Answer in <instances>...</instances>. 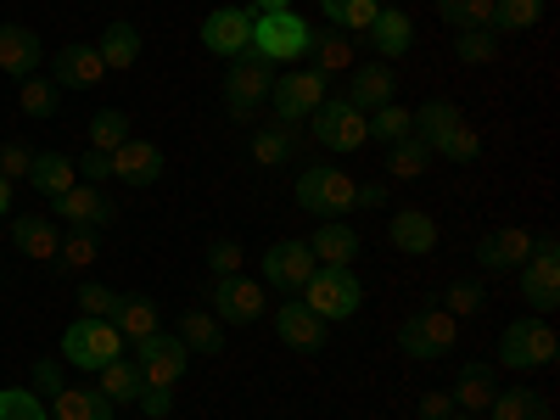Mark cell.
<instances>
[{
  "label": "cell",
  "mask_w": 560,
  "mask_h": 420,
  "mask_svg": "<svg viewBox=\"0 0 560 420\" xmlns=\"http://www.w3.org/2000/svg\"><path fill=\"white\" fill-rule=\"evenodd\" d=\"M113 359H124V331L113 319H73L68 331H62V364H73V370H90L96 376L102 364H113Z\"/></svg>",
  "instance_id": "1"
},
{
  "label": "cell",
  "mask_w": 560,
  "mask_h": 420,
  "mask_svg": "<svg viewBox=\"0 0 560 420\" xmlns=\"http://www.w3.org/2000/svg\"><path fill=\"white\" fill-rule=\"evenodd\" d=\"M269 84H275V62H264L258 51H242L224 73V113L236 124H253L258 107L269 102Z\"/></svg>",
  "instance_id": "2"
},
{
  "label": "cell",
  "mask_w": 560,
  "mask_h": 420,
  "mask_svg": "<svg viewBox=\"0 0 560 420\" xmlns=\"http://www.w3.org/2000/svg\"><path fill=\"white\" fill-rule=\"evenodd\" d=\"M314 45V23L298 12H258L253 23V51L264 62H303Z\"/></svg>",
  "instance_id": "3"
},
{
  "label": "cell",
  "mask_w": 560,
  "mask_h": 420,
  "mask_svg": "<svg viewBox=\"0 0 560 420\" xmlns=\"http://www.w3.org/2000/svg\"><path fill=\"white\" fill-rule=\"evenodd\" d=\"M298 298H303L308 314H319L325 325H331V319H353V314H359L364 287L353 280V269H314V275H308V287H303Z\"/></svg>",
  "instance_id": "4"
},
{
  "label": "cell",
  "mask_w": 560,
  "mask_h": 420,
  "mask_svg": "<svg viewBox=\"0 0 560 420\" xmlns=\"http://www.w3.org/2000/svg\"><path fill=\"white\" fill-rule=\"evenodd\" d=\"M398 348L409 359H443L459 348V319L448 308H415L404 325H398Z\"/></svg>",
  "instance_id": "5"
},
{
  "label": "cell",
  "mask_w": 560,
  "mask_h": 420,
  "mask_svg": "<svg viewBox=\"0 0 560 420\" xmlns=\"http://www.w3.org/2000/svg\"><path fill=\"white\" fill-rule=\"evenodd\" d=\"M325 96H331V79L314 73V68L280 73V79L269 84V102H275V118H280V124H308V118L325 107Z\"/></svg>",
  "instance_id": "6"
},
{
  "label": "cell",
  "mask_w": 560,
  "mask_h": 420,
  "mask_svg": "<svg viewBox=\"0 0 560 420\" xmlns=\"http://www.w3.org/2000/svg\"><path fill=\"white\" fill-rule=\"evenodd\" d=\"M308 135L319 140L325 152H359L370 140V113L348 107L342 96H325V107L308 118Z\"/></svg>",
  "instance_id": "7"
},
{
  "label": "cell",
  "mask_w": 560,
  "mask_h": 420,
  "mask_svg": "<svg viewBox=\"0 0 560 420\" xmlns=\"http://www.w3.org/2000/svg\"><path fill=\"white\" fill-rule=\"evenodd\" d=\"M522 303L533 314H555L560 308V242L555 236H538L533 258L522 264Z\"/></svg>",
  "instance_id": "8"
},
{
  "label": "cell",
  "mask_w": 560,
  "mask_h": 420,
  "mask_svg": "<svg viewBox=\"0 0 560 420\" xmlns=\"http://www.w3.org/2000/svg\"><path fill=\"white\" fill-rule=\"evenodd\" d=\"M135 370H140V382L147 387H179V376H185V364H191V348H185L179 337H168V331H152L147 342H135Z\"/></svg>",
  "instance_id": "9"
},
{
  "label": "cell",
  "mask_w": 560,
  "mask_h": 420,
  "mask_svg": "<svg viewBox=\"0 0 560 420\" xmlns=\"http://www.w3.org/2000/svg\"><path fill=\"white\" fill-rule=\"evenodd\" d=\"M555 359V331H549V319H516L510 331L499 337V364L504 370H544Z\"/></svg>",
  "instance_id": "10"
},
{
  "label": "cell",
  "mask_w": 560,
  "mask_h": 420,
  "mask_svg": "<svg viewBox=\"0 0 560 420\" xmlns=\"http://www.w3.org/2000/svg\"><path fill=\"white\" fill-rule=\"evenodd\" d=\"M298 202H303L308 213H348V208L359 202V185H353L342 168H319V163H308L303 179H298Z\"/></svg>",
  "instance_id": "11"
},
{
  "label": "cell",
  "mask_w": 560,
  "mask_h": 420,
  "mask_svg": "<svg viewBox=\"0 0 560 420\" xmlns=\"http://www.w3.org/2000/svg\"><path fill=\"white\" fill-rule=\"evenodd\" d=\"M253 23H258L253 7H219V12L202 23V45H208L213 57L236 62L242 51H253Z\"/></svg>",
  "instance_id": "12"
},
{
  "label": "cell",
  "mask_w": 560,
  "mask_h": 420,
  "mask_svg": "<svg viewBox=\"0 0 560 420\" xmlns=\"http://www.w3.org/2000/svg\"><path fill=\"white\" fill-rule=\"evenodd\" d=\"M264 308H269V298H264L258 280H247V275L213 280V319H219V325H253Z\"/></svg>",
  "instance_id": "13"
},
{
  "label": "cell",
  "mask_w": 560,
  "mask_h": 420,
  "mask_svg": "<svg viewBox=\"0 0 560 420\" xmlns=\"http://www.w3.org/2000/svg\"><path fill=\"white\" fill-rule=\"evenodd\" d=\"M314 269H319V264H314L308 242H275V247L264 253V280H269L275 292H287V298H298V292L308 287Z\"/></svg>",
  "instance_id": "14"
},
{
  "label": "cell",
  "mask_w": 560,
  "mask_h": 420,
  "mask_svg": "<svg viewBox=\"0 0 560 420\" xmlns=\"http://www.w3.org/2000/svg\"><path fill=\"white\" fill-rule=\"evenodd\" d=\"M51 208H57L73 230H102V224H118V202L102 191V185H84V179L73 185L68 197H57Z\"/></svg>",
  "instance_id": "15"
},
{
  "label": "cell",
  "mask_w": 560,
  "mask_h": 420,
  "mask_svg": "<svg viewBox=\"0 0 560 420\" xmlns=\"http://www.w3.org/2000/svg\"><path fill=\"white\" fill-rule=\"evenodd\" d=\"M107 163H113V179H124V185H158L163 168H168V158H163L158 140H135V135L124 140Z\"/></svg>",
  "instance_id": "16"
},
{
  "label": "cell",
  "mask_w": 560,
  "mask_h": 420,
  "mask_svg": "<svg viewBox=\"0 0 560 420\" xmlns=\"http://www.w3.org/2000/svg\"><path fill=\"white\" fill-rule=\"evenodd\" d=\"M533 242L538 236H527L522 224H499L477 242V258H482V269H522L533 258Z\"/></svg>",
  "instance_id": "17"
},
{
  "label": "cell",
  "mask_w": 560,
  "mask_h": 420,
  "mask_svg": "<svg viewBox=\"0 0 560 420\" xmlns=\"http://www.w3.org/2000/svg\"><path fill=\"white\" fill-rule=\"evenodd\" d=\"M107 84V62L96 57V45H62L57 51V90H96Z\"/></svg>",
  "instance_id": "18"
},
{
  "label": "cell",
  "mask_w": 560,
  "mask_h": 420,
  "mask_svg": "<svg viewBox=\"0 0 560 420\" xmlns=\"http://www.w3.org/2000/svg\"><path fill=\"white\" fill-rule=\"evenodd\" d=\"M387 236H393L398 253L427 258V253H438V219H432L427 208H398L393 224H387Z\"/></svg>",
  "instance_id": "19"
},
{
  "label": "cell",
  "mask_w": 560,
  "mask_h": 420,
  "mask_svg": "<svg viewBox=\"0 0 560 420\" xmlns=\"http://www.w3.org/2000/svg\"><path fill=\"white\" fill-rule=\"evenodd\" d=\"M342 102L359 107V113L387 107V102H393V68H387V62H364V68H353V73H348V90H342Z\"/></svg>",
  "instance_id": "20"
},
{
  "label": "cell",
  "mask_w": 560,
  "mask_h": 420,
  "mask_svg": "<svg viewBox=\"0 0 560 420\" xmlns=\"http://www.w3.org/2000/svg\"><path fill=\"white\" fill-rule=\"evenodd\" d=\"M275 337L298 353H314V348H325V319L308 314L303 303H280L275 308Z\"/></svg>",
  "instance_id": "21"
},
{
  "label": "cell",
  "mask_w": 560,
  "mask_h": 420,
  "mask_svg": "<svg viewBox=\"0 0 560 420\" xmlns=\"http://www.w3.org/2000/svg\"><path fill=\"white\" fill-rule=\"evenodd\" d=\"M0 73L34 79L39 73V34L23 23H0Z\"/></svg>",
  "instance_id": "22"
},
{
  "label": "cell",
  "mask_w": 560,
  "mask_h": 420,
  "mask_svg": "<svg viewBox=\"0 0 560 420\" xmlns=\"http://www.w3.org/2000/svg\"><path fill=\"white\" fill-rule=\"evenodd\" d=\"M308 253H314L319 269H348V264L359 258V230H348V224H337V219H325L314 236H308Z\"/></svg>",
  "instance_id": "23"
},
{
  "label": "cell",
  "mask_w": 560,
  "mask_h": 420,
  "mask_svg": "<svg viewBox=\"0 0 560 420\" xmlns=\"http://www.w3.org/2000/svg\"><path fill=\"white\" fill-rule=\"evenodd\" d=\"M12 242H18L23 258H39V264H57V247H62L57 224L45 219V213H18L12 219Z\"/></svg>",
  "instance_id": "24"
},
{
  "label": "cell",
  "mask_w": 560,
  "mask_h": 420,
  "mask_svg": "<svg viewBox=\"0 0 560 420\" xmlns=\"http://www.w3.org/2000/svg\"><path fill=\"white\" fill-rule=\"evenodd\" d=\"M113 325H118V331H124V342L135 348V342H147L152 331H163V314H158V303H152L147 292H129V298L118 303Z\"/></svg>",
  "instance_id": "25"
},
{
  "label": "cell",
  "mask_w": 560,
  "mask_h": 420,
  "mask_svg": "<svg viewBox=\"0 0 560 420\" xmlns=\"http://www.w3.org/2000/svg\"><path fill=\"white\" fill-rule=\"evenodd\" d=\"M308 62H314V73H325V79H348L359 62H353V39L337 28V34H319L314 28V45H308Z\"/></svg>",
  "instance_id": "26"
},
{
  "label": "cell",
  "mask_w": 560,
  "mask_h": 420,
  "mask_svg": "<svg viewBox=\"0 0 560 420\" xmlns=\"http://www.w3.org/2000/svg\"><path fill=\"white\" fill-rule=\"evenodd\" d=\"M113 398L102 393V387H62L57 398H51V415L57 420H113Z\"/></svg>",
  "instance_id": "27"
},
{
  "label": "cell",
  "mask_w": 560,
  "mask_h": 420,
  "mask_svg": "<svg viewBox=\"0 0 560 420\" xmlns=\"http://www.w3.org/2000/svg\"><path fill=\"white\" fill-rule=\"evenodd\" d=\"M28 179H34V191L39 197H68L73 185H79V168H73V158H62V152H34V168H28Z\"/></svg>",
  "instance_id": "28"
},
{
  "label": "cell",
  "mask_w": 560,
  "mask_h": 420,
  "mask_svg": "<svg viewBox=\"0 0 560 420\" xmlns=\"http://www.w3.org/2000/svg\"><path fill=\"white\" fill-rule=\"evenodd\" d=\"M493 393H499V387H493V370H488V364H465L459 382L448 387V398H454L459 415H488Z\"/></svg>",
  "instance_id": "29"
},
{
  "label": "cell",
  "mask_w": 560,
  "mask_h": 420,
  "mask_svg": "<svg viewBox=\"0 0 560 420\" xmlns=\"http://www.w3.org/2000/svg\"><path fill=\"white\" fill-rule=\"evenodd\" d=\"M364 39L376 45L382 57H404L409 45H415V23H409V12H398V7H382V12H376V23L364 28Z\"/></svg>",
  "instance_id": "30"
},
{
  "label": "cell",
  "mask_w": 560,
  "mask_h": 420,
  "mask_svg": "<svg viewBox=\"0 0 560 420\" xmlns=\"http://www.w3.org/2000/svg\"><path fill=\"white\" fill-rule=\"evenodd\" d=\"M96 57L107 62V73H129L135 62H140V28L135 23H107V34L96 39Z\"/></svg>",
  "instance_id": "31"
},
{
  "label": "cell",
  "mask_w": 560,
  "mask_h": 420,
  "mask_svg": "<svg viewBox=\"0 0 560 420\" xmlns=\"http://www.w3.org/2000/svg\"><path fill=\"white\" fill-rule=\"evenodd\" d=\"M298 158V124H275V129H258L253 135V163L258 168H280Z\"/></svg>",
  "instance_id": "32"
},
{
  "label": "cell",
  "mask_w": 560,
  "mask_h": 420,
  "mask_svg": "<svg viewBox=\"0 0 560 420\" xmlns=\"http://www.w3.org/2000/svg\"><path fill=\"white\" fill-rule=\"evenodd\" d=\"M174 337H179L185 348H191V353H219V348H224V325H219L208 308H185Z\"/></svg>",
  "instance_id": "33"
},
{
  "label": "cell",
  "mask_w": 560,
  "mask_h": 420,
  "mask_svg": "<svg viewBox=\"0 0 560 420\" xmlns=\"http://www.w3.org/2000/svg\"><path fill=\"white\" fill-rule=\"evenodd\" d=\"M96 387H102L113 404H140V393H147V382H140L135 359H113V364H102V370H96Z\"/></svg>",
  "instance_id": "34"
},
{
  "label": "cell",
  "mask_w": 560,
  "mask_h": 420,
  "mask_svg": "<svg viewBox=\"0 0 560 420\" xmlns=\"http://www.w3.org/2000/svg\"><path fill=\"white\" fill-rule=\"evenodd\" d=\"M459 118H465V113H459L454 102H427V107L415 113V140H420V147H432V152H438V140H443V135H448Z\"/></svg>",
  "instance_id": "35"
},
{
  "label": "cell",
  "mask_w": 560,
  "mask_h": 420,
  "mask_svg": "<svg viewBox=\"0 0 560 420\" xmlns=\"http://www.w3.org/2000/svg\"><path fill=\"white\" fill-rule=\"evenodd\" d=\"M319 7H325V18H331V23L353 39V34H364L370 23H376L382 0H319Z\"/></svg>",
  "instance_id": "36"
},
{
  "label": "cell",
  "mask_w": 560,
  "mask_h": 420,
  "mask_svg": "<svg viewBox=\"0 0 560 420\" xmlns=\"http://www.w3.org/2000/svg\"><path fill=\"white\" fill-rule=\"evenodd\" d=\"M102 264V242H96V230H73V236H62L57 247V269L79 275V269H96Z\"/></svg>",
  "instance_id": "37"
},
{
  "label": "cell",
  "mask_w": 560,
  "mask_h": 420,
  "mask_svg": "<svg viewBox=\"0 0 560 420\" xmlns=\"http://www.w3.org/2000/svg\"><path fill=\"white\" fill-rule=\"evenodd\" d=\"M432 168V147H420V140L409 135V140H393L387 147V174L393 179H420Z\"/></svg>",
  "instance_id": "38"
},
{
  "label": "cell",
  "mask_w": 560,
  "mask_h": 420,
  "mask_svg": "<svg viewBox=\"0 0 560 420\" xmlns=\"http://www.w3.org/2000/svg\"><path fill=\"white\" fill-rule=\"evenodd\" d=\"M124 140H129V113L107 107V113H96V118H90V152L113 158V152L124 147Z\"/></svg>",
  "instance_id": "39"
},
{
  "label": "cell",
  "mask_w": 560,
  "mask_h": 420,
  "mask_svg": "<svg viewBox=\"0 0 560 420\" xmlns=\"http://www.w3.org/2000/svg\"><path fill=\"white\" fill-rule=\"evenodd\" d=\"M18 107L28 113V118H51L57 107H62V90H57V79H23L18 84Z\"/></svg>",
  "instance_id": "40"
},
{
  "label": "cell",
  "mask_w": 560,
  "mask_h": 420,
  "mask_svg": "<svg viewBox=\"0 0 560 420\" xmlns=\"http://www.w3.org/2000/svg\"><path fill=\"white\" fill-rule=\"evenodd\" d=\"M438 18L459 28H493V0H438Z\"/></svg>",
  "instance_id": "41"
},
{
  "label": "cell",
  "mask_w": 560,
  "mask_h": 420,
  "mask_svg": "<svg viewBox=\"0 0 560 420\" xmlns=\"http://www.w3.org/2000/svg\"><path fill=\"white\" fill-rule=\"evenodd\" d=\"M409 135H415V113H409V107L387 102V107L370 113V140H382V147H393V140H409Z\"/></svg>",
  "instance_id": "42"
},
{
  "label": "cell",
  "mask_w": 560,
  "mask_h": 420,
  "mask_svg": "<svg viewBox=\"0 0 560 420\" xmlns=\"http://www.w3.org/2000/svg\"><path fill=\"white\" fill-rule=\"evenodd\" d=\"M432 158H448V163H477V158H482V135H477V124H465V118H459V124L438 140V152H432Z\"/></svg>",
  "instance_id": "43"
},
{
  "label": "cell",
  "mask_w": 560,
  "mask_h": 420,
  "mask_svg": "<svg viewBox=\"0 0 560 420\" xmlns=\"http://www.w3.org/2000/svg\"><path fill=\"white\" fill-rule=\"evenodd\" d=\"M544 18V0H493V28L499 34H527Z\"/></svg>",
  "instance_id": "44"
},
{
  "label": "cell",
  "mask_w": 560,
  "mask_h": 420,
  "mask_svg": "<svg viewBox=\"0 0 560 420\" xmlns=\"http://www.w3.org/2000/svg\"><path fill=\"white\" fill-rule=\"evenodd\" d=\"M488 420H549V415H544V404L527 387H516V393H493Z\"/></svg>",
  "instance_id": "45"
},
{
  "label": "cell",
  "mask_w": 560,
  "mask_h": 420,
  "mask_svg": "<svg viewBox=\"0 0 560 420\" xmlns=\"http://www.w3.org/2000/svg\"><path fill=\"white\" fill-rule=\"evenodd\" d=\"M454 57L471 62V68H477V62H493V57H499V34H493V28H459V34H454Z\"/></svg>",
  "instance_id": "46"
},
{
  "label": "cell",
  "mask_w": 560,
  "mask_h": 420,
  "mask_svg": "<svg viewBox=\"0 0 560 420\" xmlns=\"http://www.w3.org/2000/svg\"><path fill=\"white\" fill-rule=\"evenodd\" d=\"M0 420H51L39 404V393L28 387H0Z\"/></svg>",
  "instance_id": "47"
},
{
  "label": "cell",
  "mask_w": 560,
  "mask_h": 420,
  "mask_svg": "<svg viewBox=\"0 0 560 420\" xmlns=\"http://www.w3.org/2000/svg\"><path fill=\"white\" fill-rule=\"evenodd\" d=\"M438 308H448L454 319H471V314H482V287H477V280H454Z\"/></svg>",
  "instance_id": "48"
},
{
  "label": "cell",
  "mask_w": 560,
  "mask_h": 420,
  "mask_svg": "<svg viewBox=\"0 0 560 420\" xmlns=\"http://www.w3.org/2000/svg\"><path fill=\"white\" fill-rule=\"evenodd\" d=\"M242 264H247V253H242V242H236V236H219V242L208 247V269H213V280L242 275Z\"/></svg>",
  "instance_id": "49"
},
{
  "label": "cell",
  "mask_w": 560,
  "mask_h": 420,
  "mask_svg": "<svg viewBox=\"0 0 560 420\" xmlns=\"http://www.w3.org/2000/svg\"><path fill=\"white\" fill-rule=\"evenodd\" d=\"M118 303H124V292H113V287H79V314L84 319H113Z\"/></svg>",
  "instance_id": "50"
},
{
  "label": "cell",
  "mask_w": 560,
  "mask_h": 420,
  "mask_svg": "<svg viewBox=\"0 0 560 420\" xmlns=\"http://www.w3.org/2000/svg\"><path fill=\"white\" fill-rule=\"evenodd\" d=\"M28 168H34V152L23 140H0V179H28Z\"/></svg>",
  "instance_id": "51"
},
{
  "label": "cell",
  "mask_w": 560,
  "mask_h": 420,
  "mask_svg": "<svg viewBox=\"0 0 560 420\" xmlns=\"http://www.w3.org/2000/svg\"><path fill=\"white\" fill-rule=\"evenodd\" d=\"M34 387H39L45 398H57V393L68 387V382H62V364H57V359H39V364H34Z\"/></svg>",
  "instance_id": "52"
},
{
  "label": "cell",
  "mask_w": 560,
  "mask_h": 420,
  "mask_svg": "<svg viewBox=\"0 0 560 420\" xmlns=\"http://www.w3.org/2000/svg\"><path fill=\"white\" fill-rule=\"evenodd\" d=\"M73 168H79V179H84V185H102V179H113V163H107L102 152H84Z\"/></svg>",
  "instance_id": "53"
},
{
  "label": "cell",
  "mask_w": 560,
  "mask_h": 420,
  "mask_svg": "<svg viewBox=\"0 0 560 420\" xmlns=\"http://www.w3.org/2000/svg\"><path fill=\"white\" fill-rule=\"evenodd\" d=\"M140 409H147L152 420H163V415L174 409V393H168V387H147V393H140Z\"/></svg>",
  "instance_id": "54"
},
{
  "label": "cell",
  "mask_w": 560,
  "mask_h": 420,
  "mask_svg": "<svg viewBox=\"0 0 560 420\" xmlns=\"http://www.w3.org/2000/svg\"><path fill=\"white\" fill-rule=\"evenodd\" d=\"M448 415H454L448 393H427V398H420V420H448Z\"/></svg>",
  "instance_id": "55"
},
{
  "label": "cell",
  "mask_w": 560,
  "mask_h": 420,
  "mask_svg": "<svg viewBox=\"0 0 560 420\" xmlns=\"http://www.w3.org/2000/svg\"><path fill=\"white\" fill-rule=\"evenodd\" d=\"M353 208H387V185H382V179L359 185V202H353Z\"/></svg>",
  "instance_id": "56"
},
{
  "label": "cell",
  "mask_w": 560,
  "mask_h": 420,
  "mask_svg": "<svg viewBox=\"0 0 560 420\" xmlns=\"http://www.w3.org/2000/svg\"><path fill=\"white\" fill-rule=\"evenodd\" d=\"M253 12H292V0H253Z\"/></svg>",
  "instance_id": "57"
},
{
  "label": "cell",
  "mask_w": 560,
  "mask_h": 420,
  "mask_svg": "<svg viewBox=\"0 0 560 420\" xmlns=\"http://www.w3.org/2000/svg\"><path fill=\"white\" fill-rule=\"evenodd\" d=\"M12 213V179H0V219Z\"/></svg>",
  "instance_id": "58"
},
{
  "label": "cell",
  "mask_w": 560,
  "mask_h": 420,
  "mask_svg": "<svg viewBox=\"0 0 560 420\" xmlns=\"http://www.w3.org/2000/svg\"><path fill=\"white\" fill-rule=\"evenodd\" d=\"M448 420H482V415H459V409H454V415H448Z\"/></svg>",
  "instance_id": "59"
}]
</instances>
